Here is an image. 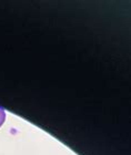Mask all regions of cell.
Wrapping results in <instances>:
<instances>
[{"mask_svg": "<svg viewBox=\"0 0 131 155\" xmlns=\"http://www.w3.org/2000/svg\"><path fill=\"white\" fill-rule=\"evenodd\" d=\"M5 121H6V111L3 107H0V127L2 126Z\"/></svg>", "mask_w": 131, "mask_h": 155, "instance_id": "1", "label": "cell"}]
</instances>
